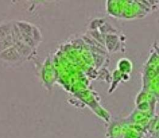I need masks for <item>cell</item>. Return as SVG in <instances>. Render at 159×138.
Instances as JSON below:
<instances>
[{
  "instance_id": "cell-1",
  "label": "cell",
  "mask_w": 159,
  "mask_h": 138,
  "mask_svg": "<svg viewBox=\"0 0 159 138\" xmlns=\"http://www.w3.org/2000/svg\"><path fill=\"white\" fill-rule=\"evenodd\" d=\"M0 59L9 64L21 63L25 60L24 57L19 53L15 47H11L0 54Z\"/></svg>"
},
{
  "instance_id": "cell-2",
  "label": "cell",
  "mask_w": 159,
  "mask_h": 138,
  "mask_svg": "<svg viewBox=\"0 0 159 138\" xmlns=\"http://www.w3.org/2000/svg\"><path fill=\"white\" fill-rule=\"evenodd\" d=\"M14 47L16 48L19 53L25 59L29 58L30 57H31L33 52H34V49L32 47H30L29 45L26 44L23 40H17V41H16L15 43H14Z\"/></svg>"
},
{
  "instance_id": "cell-3",
  "label": "cell",
  "mask_w": 159,
  "mask_h": 138,
  "mask_svg": "<svg viewBox=\"0 0 159 138\" xmlns=\"http://www.w3.org/2000/svg\"><path fill=\"white\" fill-rule=\"evenodd\" d=\"M13 29V23L8 22L0 24V41L5 40L12 35Z\"/></svg>"
},
{
  "instance_id": "cell-4",
  "label": "cell",
  "mask_w": 159,
  "mask_h": 138,
  "mask_svg": "<svg viewBox=\"0 0 159 138\" xmlns=\"http://www.w3.org/2000/svg\"><path fill=\"white\" fill-rule=\"evenodd\" d=\"M118 68H119V71L123 74H129L132 71V64L127 58L121 59L118 62Z\"/></svg>"
},
{
  "instance_id": "cell-5",
  "label": "cell",
  "mask_w": 159,
  "mask_h": 138,
  "mask_svg": "<svg viewBox=\"0 0 159 138\" xmlns=\"http://www.w3.org/2000/svg\"><path fill=\"white\" fill-rule=\"evenodd\" d=\"M149 129L152 133L159 132V116H156L154 118L153 120L151 121Z\"/></svg>"
},
{
  "instance_id": "cell-6",
  "label": "cell",
  "mask_w": 159,
  "mask_h": 138,
  "mask_svg": "<svg viewBox=\"0 0 159 138\" xmlns=\"http://www.w3.org/2000/svg\"><path fill=\"white\" fill-rule=\"evenodd\" d=\"M152 138H159V132H157V133H152Z\"/></svg>"
}]
</instances>
